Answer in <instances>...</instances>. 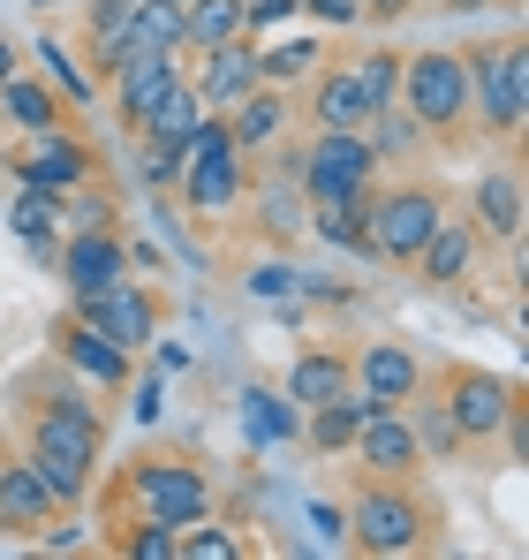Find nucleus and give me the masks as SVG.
Here are the masks:
<instances>
[{"label": "nucleus", "mask_w": 529, "mask_h": 560, "mask_svg": "<svg viewBox=\"0 0 529 560\" xmlns=\"http://www.w3.org/2000/svg\"><path fill=\"white\" fill-rule=\"evenodd\" d=\"M23 455L54 485L61 508H84L98 485V455H106V417L98 401H31L23 417Z\"/></svg>", "instance_id": "nucleus-2"}, {"label": "nucleus", "mask_w": 529, "mask_h": 560, "mask_svg": "<svg viewBox=\"0 0 529 560\" xmlns=\"http://www.w3.org/2000/svg\"><path fill=\"white\" fill-rule=\"evenodd\" d=\"M220 121H227L235 152H250V160H258L264 144L295 137V121H303V114H295V92H280V84H258V92H243V98H235V106H227Z\"/></svg>", "instance_id": "nucleus-21"}, {"label": "nucleus", "mask_w": 529, "mask_h": 560, "mask_svg": "<svg viewBox=\"0 0 529 560\" xmlns=\"http://www.w3.org/2000/svg\"><path fill=\"white\" fill-rule=\"evenodd\" d=\"M341 386H355L349 372V349H295V364H287V378H280V394L295 401V409H318V401H333Z\"/></svg>", "instance_id": "nucleus-27"}, {"label": "nucleus", "mask_w": 529, "mask_h": 560, "mask_svg": "<svg viewBox=\"0 0 529 560\" xmlns=\"http://www.w3.org/2000/svg\"><path fill=\"white\" fill-rule=\"evenodd\" d=\"M349 69H355V84L371 92V106H386V98L401 92V54H393V46H363Z\"/></svg>", "instance_id": "nucleus-37"}, {"label": "nucleus", "mask_w": 529, "mask_h": 560, "mask_svg": "<svg viewBox=\"0 0 529 560\" xmlns=\"http://www.w3.org/2000/svg\"><path fill=\"white\" fill-rule=\"evenodd\" d=\"M235 409H243L250 447H295V432H303V409H295L280 386H243V394H235Z\"/></svg>", "instance_id": "nucleus-29"}, {"label": "nucleus", "mask_w": 529, "mask_h": 560, "mask_svg": "<svg viewBox=\"0 0 529 560\" xmlns=\"http://www.w3.org/2000/svg\"><path fill=\"white\" fill-rule=\"evenodd\" d=\"M181 31H189V46H181V54H204V46L250 38V23H243V0H181Z\"/></svg>", "instance_id": "nucleus-33"}, {"label": "nucleus", "mask_w": 529, "mask_h": 560, "mask_svg": "<svg viewBox=\"0 0 529 560\" xmlns=\"http://www.w3.org/2000/svg\"><path fill=\"white\" fill-rule=\"evenodd\" d=\"M341 546L371 560H409V553H432L439 546V508L416 477H371L355 469L349 485V508H341Z\"/></svg>", "instance_id": "nucleus-1"}, {"label": "nucleus", "mask_w": 529, "mask_h": 560, "mask_svg": "<svg viewBox=\"0 0 529 560\" xmlns=\"http://www.w3.org/2000/svg\"><path fill=\"white\" fill-rule=\"evenodd\" d=\"M54 8H84V0H54Z\"/></svg>", "instance_id": "nucleus-45"}, {"label": "nucleus", "mask_w": 529, "mask_h": 560, "mask_svg": "<svg viewBox=\"0 0 529 560\" xmlns=\"http://www.w3.org/2000/svg\"><path fill=\"white\" fill-rule=\"evenodd\" d=\"M129 266H137V258H129V235H121V228H69V235H61V258H54V273L69 280V295L114 288Z\"/></svg>", "instance_id": "nucleus-14"}, {"label": "nucleus", "mask_w": 529, "mask_h": 560, "mask_svg": "<svg viewBox=\"0 0 529 560\" xmlns=\"http://www.w3.org/2000/svg\"><path fill=\"white\" fill-rule=\"evenodd\" d=\"M167 77H181V54H121V61H114V77H106V92H114V121L129 129V114L160 92Z\"/></svg>", "instance_id": "nucleus-28"}, {"label": "nucleus", "mask_w": 529, "mask_h": 560, "mask_svg": "<svg viewBox=\"0 0 529 560\" xmlns=\"http://www.w3.org/2000/svg\"><path fill=\"white\" fill-rule=\"evenodd\" d=\"M469 220L484 228V243L515 250L529 228V189H522V167H484L477 189H469Z\"/></svg>", "instance_id": "nucleus-17"}, {"label": "nucleus", "mask_w": 529, "mask_h": 560, "mask_svg": "<svg viewBox=\"0 0 529 560\" xmlns=\"http://www.w3.org/2000/svg\"><path fill=\"white\" fill-rule=\"evenodd\" d=\"M106 546L129 553V560H181V530H175V523H160V515H129Z\"/></svg>", "instance_id": "nucleus-35"}, {"label": "nucleus", "mask_w": 529, "mask_h": 560, "mask_svg": "<svg viewBox=\"0 0 529 560\" xmlns=\"http://www.w3.org/2000/svg\"><path fill=\"white\" fill-rule=\"evenodd\" d=\"M303 15H318V23H333V31H355V23H363L355 0H303Z\"/></svg>", "instance_id": "nucleus-41"}, {"label": "nucleus", "mask_w": 529, "mask_h": 560, "mask_svg": "<svg viewBox=\"0 0 529 560\" xmlns=\"http://www.w3.org/2000/svg\"><path fill=\"white\" fill-rule=\"evenodd\" d=\"M152 372H160V378L189 372V349H181V341H160V334H152Z\"/></svg>", "instance_id": "nucleus-42"}, {"label": "nucleus", "mask_w": 529, "mask_h": 560, "mask_svg": "<svg viewBox=\"0 0 529 560\" xmlns=\"http://www.w3.org/2000/svg\"><path fill=\"white\" fill-rule=\"evenodd\" d=\"M121 508L129 515H160V523H197V515H212V477L189 463V455H144V463H129L121 477Z\"/></svg>", "instance_id": "nucleus-9"}, {"label": "nucleus", "mask_w": 529, "mask_h": 560, "mask_svg": "<svg viewBox=\"0 0 529 560\" xmlns=\"http://www.w3.org/2000/svg\"><path fill=\"white\" fill-rule=\"evenodd\" d=\"M167 197H175L197 228H220V220L243 212V197H250V152H235V137H227L220 114H204V121L189 129V144H181V175H175Z\"/></svg>", "instance_id": "nucleus-4"}, {"label": "nucleus", "mask_w": 529, "mask_h": 560, "mask_svg": "<svg viewBox=\"0 0 529 560\" xmlns=\"http://www.w3.org/2000/svg\"><path fill=\"white\" fill-rule=\"evenodd\" d=\"M401 106L424 121L432 144H461L469 137V69H461V46H416L401 54Z\"/></svg>", "instance_id": "nucleus-5"}, {"label": "nucleus", "mask_w": 529, "mask_h": 560, "mask_svg": "<svg viewBox=\"0 0 529 560\" xmlns=\"http://www.w3.org/2000/svg\"><path fill=\"white\" fill-rule=\"evenodd\" d=\"M378 175H386V167H378V152H371L363 129H310V137L295 144L303 205H355V197H371Z\"/></svg>", "instance_id": "nucleus-6"}, {"label": "nucleus", "mask_w": 529, "mask_h": 560, "mask_svg": "<svg viewBox=\"0 0 529 560\" xmlns=\"http://www.w3.org/2000/svg\"><path fill=\"white\" fill-rule=\"evenodd\" d=\"M349 372L371 401H393V409H401V401L432 378V364H424L409 341H363V349H349Z\"/></svg>", "instance_id": "nucleus-18"}, {"label": "nucleus", "mask_w": 529, "mask_h": 560, "mask_svg": "<svg viewBox=\"0 0 529 560\" xmlns=\"http://www.w3.org/2000/svg\"><path fill=\"white\" fill-rule=\"evenodd\" d=\"M363 137H371V152H378V167H401V160H416V152H432V137H424V121L401 106V98H386V106H371V121H363Z\"/></svg>", "instance_id": "nucleus-30"}, {"label": "nucleus", "mask_w": 529, "mask_h": 560, "mask_svg": "<svg viewBox=\"0 0 529 560\" xmlns=\"http://www.w3.org/2000/svg\"><path fill=\"white\" fill-rule=\"evenodd\" d=\"M69 318H84L98 326L114 349H152V334H160V288H144V280H114V288H84V295H69Z\"/></svg>", "instance_id": "nucleus-10"}, {"label": "nucleus", "mask_w": 529, "mask_h": 560, "mask_svg": "<svg viewBox=\"0 0 529 560\" xmlns=\"http://www.w3.org/2000/svg\"><path fill=\"white\" fill-rule=\"evenodd\" d=\"M446 212V189L439 183H371L363 197V220H371V258L378 266H416V250H424V235L439 228Z\"/></svg>", "instance_id": "nucleus-7"}, {"label": "nucleus", "mask_w": 529, "mask_h": 560, "mask_svg": "<svg viewBox=\"0 0 529 560\" xmlns=\"http://www.w3.org/2000/svg\"><path fill=\"white\" fill-rule=\"evenodd\" d=\"M401 417H409V432H416V447H424V463H454V455H469L461 447V432H454V417H446V401H439V386L424 378L409 401H401Z\"/></svg>", "instance_id": "nucleus-31"}, {"label": "nucleus", "mask_w": 529, "mask_h": 560, "mask_svg": "<svg viewBox=\"0 0 529 560\" xmlns=\"http://www.w3.org/2000/svg\"><path fill=\"white\" fill-rule=\"evenodd\" d=\"M61 515V500H54V485L38 477L31 455H0V530H46Z\"/></svg>", "instance_id": "nucleus-23"}, {"label": "nucleus", "mask_w": 529, "mask_h": 560, "mask_svg": "<svg viewBox=\"0 0 529 560\" xmlns=\"http://www.w3.org/2000/svg\"><path fill=\"white\" fill-rule=\"evenodd\" d=\"M0 121L15 137H38V129H61L69 121V98L54 92L38 69H15V77H0Z\"/></svg>", "instance_id": "nucleus-25"}, {"label": "nucleus", "mask_w": 529, "mask_h": 560, "mask_svg": "<svg viewBox=\"0 0 529 560\" xmlns=\"http://www.w3.org/2000/svg\"><path fill=\"white\" fill-rule=\"evenodd\" d=\"M15 69H23V46H15V38L0 31V77H15Z\"/></svg>", "instance_id": "nucleus-43"}, {"label": "nucleus", "mask_w": 529, "mask_h": 560, "mask_svg": "<svg viewBox=\"0 0 529 560\" xmlns=\"http://www.w3.org/2000/svg\"><path fill=\"white\" fill-rule=\"evenodd\" d=\"M8 235L31 250V266H54L61 258V235H69V220H61V197L54 189H15V205H8Z\"/></svg>", "instance_id": "nucleus-24"}, {"label": "nucleus", "mask_w": 529, "mask_h": 560, "mask_svg": "<svg viewBox=\"0 0 529 560\" xmlns=\"http://www.w3.org/2000/svg\"><path fill=\"white\" fill-rule=\"evenodd\" d=\"M23 61H31V69H38V77H46V84H54L61 98H69V106H91V98H98V84H91L84 69L69 61V46H61L54 31H38V38L23 46Z\"/></svg>", "instance_id": "nucleus-34"}, {"label": "nucleus", "mask_w": 529, "mask_h": 560, "mask_svg": "<svg viewBox=\"0 0 529 560\" xmlns=\"http://www.w3.org/2000/svg\"><path fill=\"white\" fill-rule=\"evenodd\" d=\"M295 114H303L310 129H363V121H371V92L355 84L349 61H333V54H326V61H318V77L295 92Z\"/></svg>", "instance_id": "nucleus-15"}, {"label": "nucleus", "mask_w": 529, "mask_h": 560, "mask_svg": "<svg viewBox=\"0 0 529 560\" xmlns=\"http://www.w3.org/2000/svg\"><path fill=\"white\" fill-rule=\"evenodd\" d=\"M160 401H167V378L144 372V378H137V401H129V417H137V424H160Z\"/></svg>", "instance_id": "nucleus-39"}, {"label": "nucleus", "mask_w": 529, "mask_h": 560, "mask_svg": "<svg viewBox=\"0 0 529 560\" xmlns=\"http://www.w3.org/2000/svg\"><path fill=\"white\" fill-rule=\"evenodd\" d=\"M371 409H393V401H371L363 386H341L333 401H318V409H303V432H295V447H310V455H326V463H341L355 447V432H363V417Z\"/></svg>", "instance_id": "nucleus-20"}, {"label": "nucleus", "mask_w": 529, "mask_h": 560, "mask_svg": "<svg viewBox=\"0 0 529 560\" xmlns=\"http://www.w3.org/2000/svg\"><path fill=\"white\" fill-rule=\"evenodd\" d=\"M23 8H38V15H54V0H23Z\"/></svg>", "instance_id": "nucleus-44"}, {"label": "nucleus", "mask_w": 529, "mask_h": 560, "mask_svg": "<svg viewBox=\"0 0 529 560\" xmlns=\"http://www.w3.org/2000/svg\"><path fill=\"white\" fill-rule=\"evenodd\" d=\"M181 69H189V92L204 98V114H227L243 92H258V38H227V46L181 54Z\"/></svg>", "instance_id": "nucleus-13"}, {"label": "nucleus", "mask_w": 529, "mask_h": 560, "mask_svg": "<svg viewBox=\"0 0 529 560\" xmlns=\"http://www.w3.org/2000/svg\"><path fill=\"white\" fill-rule=\"evenodd\" d=\"M197 121H204V98L189 92V69H181V77H167L160 92L129 114V137H137V144H175V152H181Z\"/></svg>", "instance_id": "nucleus-22"}, {"label": "nucleus", "mask_w": 529, "mask_h": 560, "mask_svg": "<svg viewBox=\"0 0 529 560\" xmlns=\"http://www.w3.org/2000/svg\"><path fill=\"white\" fill-rule=\"evenodd\" d=\"M243 553H250V538L235 523H220V515L181 523V560H243Z\"/></svg>", "instance_id": "nucleus-36"}, {"label": "nucleus", "mask_w": 529, "mask_h": 560, "mask_svg": "<svg viewBox=\"0 0 529 560\" xmlns=\"http://www.w3.org/2000/svg\"><path fill=\"white\" fill-rule=\"evenodd\" d=\"M287 288H303V273H295V266H258V273H250V295H264V303H280Z\"/></svg>", "instance_id": "nucleus-40"}, {"label": "nucleus", "mask_w": 529, "mask_h": 560, "mask_svg": "<svg viewBox=\"0 0 529 560\" xmlns=\"http://www.w3.org/2000/svg\"><path fill=\"white\" fill-rule=\"evenodd\" d=\"M355 469H371V477H416L424 463V447H416V432H409V417L401 409H371L363 417V432H355Z\"/></svg>", "instance_id": "nucleus-19"}, {"label": "nucleus", "mask_w": 529, "mask_h": 560, "mask_svg": "<svg viewBox=\"0 0 529 560\" xmlns=\"http://www.w3.org/2000/svg\"><path fill=\"white\" fill-rule=\"evenodd\" d=\"M54 357H61V372L91 378L98 394H121V386L137 378V357H129V349H114L98 326H84V318H61V334H54Z\"/></svg>", "instance_id": "nucleus-16"}, {"label": "nucleus", "mask_w": 529, "mask_h": 560, "mask_svg": "<svg viewBox=\"0 0 529 560\" xmlns=\"http://www.w3.org/2000/svg\"><path fill=\"white\" fill-rule=\"evenodd\" d=\"M461 69H469V137L484 144H522L529 137V38H484V46H461Z\"/></svg>", "instance_id": "nucleus-3"}, {"label": "nucleus", "mask_w": 529, "mask_h": 560, "mask_svg": "<svg viewBox=\"0 0 529 560\" xmlns=\"http://www.w3.org/2000/svg\"><path fill=\"white\" fill-rule=\"evenodd\" d=\"M303 235H318V243H326V250H341V258L378 266V258H371V220H363V197H355V205H310Z\"/></svg>", "instance_id": "nucleus-32"}, {"label": "nucleus", "mask_w": 529, "mask_h": 560, "mask_svg": "<svg viewBox=\"0 0 529 560\" xmlns=\"http://www.w3.org/2000/svg\"><path fill=\"white\" fill-rule=\"evenodd\" d=\"M318 61H326V38L318 31H272L258 38V84H280V92H303L310 77H318Z\"/></svg>", "instance_id": "nucleus-26"}, {"label": "nucleus", "mask_w": 529, "mask_h": 560, "mask_svg": "<svg viewBox=\"0 0 529 560\" xmlns=\"http://www.w3.org/2000/svg\"><path fill=\"white\" fill-rule=\"evenodd\" d=\"M432 386H439L461 447H492L507 432V417L522 409V386L507 372H484V364H446V372H432Z\"/></svg>", "instance_id": "nucleus-8"}, {"label": "nucleus", "mask_w": 529, "mask_h": 560, "mask_svg": "<svg viewBox=\"0 0 529 560\" xmlns=\"http://www.w3.org/2000/svg\"><path fill=\"white\" fill-rule=\"evenodd\" d=\"M484 250H492V243H484V228H477L469 212H454V205H446L439 228L424 235V250H416V266H409V273L424 280V288H469L477 266H484Z\"/></svg>", "instance_id": "nucleus-11"}, {"label": "nucleus", "mask_w": 529, "mask_h": 560, "mask_svg": "<svg viewBox=\"0 0 529 560\" xmlns=\"http://www.w3.org/2000/svg\"><path fill=\"white\" fill-rule=\"evenodd\" d=\"M175 175H181V152H175V144H144V160H137V183L152 189V197H167V189H175Z\"/></svg>", "instance_id": "nucleus-38"}, {"label": "nucleus", "mask_w": 529, "mask_h": 560, "mask_svg": "<svg viewBox=\"0 0 529 560\" xmlns=\"http://www.w3.org/2000/svg\"><path fill=\"white\" fill-rule=\"evenodd\" d=\"M98 175V152H91L84 137L61 121V129H38V137H23V152H15V183L31 189H54V197H69L77 183Z\"/></svg>", "instance_id": "nucleus-12"}]
</instances>
